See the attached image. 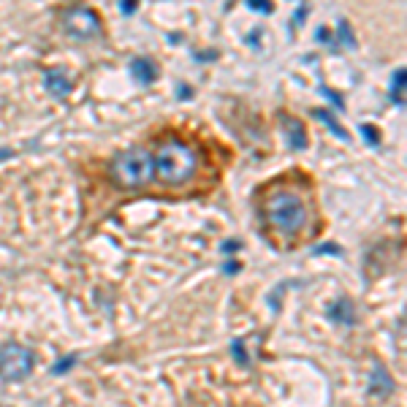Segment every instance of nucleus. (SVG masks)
Returning a JSON list of instances; mask_svg holds the SVG:
<instances>
[{"instance_id":"f257e3e1","label":"nucleus","mask_w":407,"mask_h":407,"mask_svg":"<svg viewBox=\"0 0 407 407\" xmlns=\"http://www.w3.org/2000/svg\"><path fill=\"white\" fill-rule=\"evenodd\" d=\"M261 212L266 223L272 228H277L285 236H296L304 225H307V207H304V198L291 188H275L266 193L263 204H261Z\"/></svg>"},{"instance_id":"f03ea898","label":"nucleus","mask_w":407,"mask_h":407,"mask_svg":"<svg viewBox=\"0 0 407 407\" xmlns=\"http://www.w3.org/2000/svg\"><path fill=\"white\" fill-rule=\"evenodd\" d=\"M157 177L168 185H180V182H188L196 171V153L190 150L188 144L177 136H168L160 141L157 147V155L153 160Z\"/></svg>"},{"instance_id":"7ed1b4c3","label":"nucleus","mask_w":407,"mask_h":407,"mask_svg":"<svg viewBox=\"0 0 407 407\" xmlns=\"http://www.w3.org/2000/svg\"><path fill=\"white\" fill-rule=\"evenodd\" d=\"M109 171H112L114 185H120V188L125 190H139L153 180L155 166H153V155L147 150L130 147V150L120 153V155L112 160Z\"/></svg>"},{"instance_id":"20e7f679","label":"nucleus","mask_w":407,"mask_h":407,"mask_svg":"<svg viewBox=\"0 0 407 407\" xmlns=\"http://www.w3.org/2000/svg\"><path fill=\"white\" fill-rule=\"evenodd\" d=\"M33 372V353L19 343H8L0 347V377L3 380H22Z\"/></svg>"},{"instance_id":"39448f33","label":"nucleus","mask_w":407,"mask_h":407,"mask_svg":"<svg viewBox=\"0 0 407 407\" xmlns=\"http://www.w3.org/2000/svg\"><path fill=\"white\" fill-rule=\"evenodd\" d=\"M63 25L68 35L82 38V41H87V38H93V35L101 33V19H98V14L90 11V8H85V6H76V8L65 11Z\"/></svg>"},{"instance_id":"423d86ee","label":"nucleus","mask_w":407,"mask_h":407,"mask_svg":"<svg viewBox=\"0 0 407 407\" xmlns=\"http://www.w3.org/2000/svg\"><path fill=\"white\" fill-rule=\"evenodd\" d=\"M44 85H46L49 93L58 95V98H63V95L71 93V79L65 76L63 68H49L46 76H44Z\"/></svg>"},{"instance_id":"0eeeda50","label":"nucleus","mask_w":407,"mask_h":407,"mask_svg":"<svg viewBox=\"0 0 407 407\" xmlns=\"http://www.w3.org/2000/svg\"><path fill=\"white\" fill-rule=\"evenodd\" d=\"M282 125H285V136H288V147L293 150H304L307 147V130L304 125L296 120V117H282Z\"/></svg>"},{"instance_id":"6e6552de","label":"nucleus","mask_w":407,"mask_h":407,"mask_svg":"<svg viewBox=\"0 0 407 407\" xmlns=\"http://www.w3.org/2000/svg\"><path fill=\"white\" fill-rule=\"evenodd\" d=\"M329 318H331L334 323H340V326H353V323H356V304H353L350 299H340V302L331 304Z\"/></svg>"},{"instance_id":"1a4fd4ad","label":"nucleus","mask_w":407,"mask_h":407,"mask_svg":"<svg viewBox=\"0 0 407 407\" xmlns=\"http://www.w3.org/2000/svg\"><path fill=\"white\" fill-rule=\"evenodd\" d=\"M130 71H133V79L141 82V85H153L157 79V65L150 58H136L130 63Z\"/></svg>"},{"instance_id":"9d476101","label":"nucleus","mask_w":407,"mask_h":407,"mask_svg":"<svg viewBox=\"0 0 407 407\" xmlns=\"http://www.w3.org/2000/svg\"><path fill=\"white\" fill-rule=\"evenodd\" d=\"M370 388H372V394L375 397H380V399H386L391 391H394V380H391V375L377 364L375 372H372V383H370Z\"/></svg>"},{"instance_id":"9b49d317","label":"nucleus","mask_w":407,"mask_h":407,"mask_svg":"<svg viewBox=\"0 0 407 407\" xmlns=\"http://www.w3.org/2000/svg\"><path fill=\"white\" fill-rule=\"evenodd\" d=\"M405 82H407V71L405 68H397V73L391 76V101L399 109L405 106Z\"/></svg>"},{"instance_id":"f8f14e48","label":"nucleus","mask_w":407,"mask_h":407,"mask_svg":"<svg viewBox=\"0 0 407 407\" xmlns=\"http://www.w3.org/2000/svg\"><path fill=\"white\" fill-rule=\"evenodd\" d=\"M313 114H315V117H318V120H320V123H323L326 128H331V130H334V133H337L340 139H347L345 128L340 125V123H337V120H334V117H331V114H329L326 109H313Z\"/></svg>"},{"instance_id":"ddd939ff","label":"nucleus","mask_w":407,"mask_h":407,"mask_svg":"<svg viewBox=\"0 0 407 407\" xmlns=\"http://www.w3.org/2000/svg\"><path fill=\"white\" fill-rule=\"evenodd\" d=\"M361 130V136H364V141L370 144V147H377L380 144V130L375 125H370V123H364V125L358 128Z\"/></svg>"},{"instance_id":"4468645a","label":"nucleus","mask_w":407,"mask_h":407,"mask_svg":"<svg viewBox=\"0 0 407 407\" xmlns=\"http://www.w3.org/2000/svg\"><path fill=\"white\" fill-rule=\"evenodd\" d=\"M337 31H340V38H343V44L350 49V46H356V38L350 35V28H347V22H340L337 25Z\"/></svg>"},{"instance_id":"2eb2a0df","label":"nucleus","mask_w":407,"mask_h":407,"mask_svg":"<svg viewBox=\"0 0 407 407\" xmlns=\"http://www.w3.org/2000/svg\"><path fill=\"white\" fill-rule=\"evenodd\" d=\"M73 361H76L73 356H65V358H60V361H58V367H55L52 372H55V375H63L68 367H73Z\"/></svg>"},{"instance_id":"dca6fc26","label":"nucleus","mask_w":407,"mask_h":407,"mask_svg":"<svg viewBox=\"0 0 407 407\" xmlns=\"http://www.w3.org/2000/svg\"><path fill=\"white\" fill-rule=\"evenodd\" d=\"M248 8H252V11H261V14H269V11H272V6H269V3H261V0H252V3H248Z\"/></svg>"},{"instance_id":"f3484780","label":"nucleus","mask_w":407,"mask_h":407,"mask_svg":"<svg viewBox=\"0 0 407 407\" xmlns=\"http://www.w3.org/2000/svg\"><path fill=\"white\" fill-rule=\"evenodd\" d=\"M234 356L239 364H248V353H242V343H234Z\"/></svg>"},{"instance_id":"a211bd4d","label":"nucleus","mask_w":407,"mask_h":407,"mask_svg":"<svg viewBox=\"0 0 407 407\" xmlns=\"http://www.w3.org/2000/svg\"><path fill=\"white\" fill-rule=\"evenodd\" d=\"M239 272V261H228L225 263V275H236Z\"/></svg>"},{"instance_id":"6ab92c4d","label":"nucleus","mask_w":407,"mask_h":407,"mask_svg":"<svg viewBox=\"0 0 407 407\" xmlns=\"http://www.w3.org/2000/svg\"><path fill=\"white\" fill-rule=\"evenodd\" d=\"M234 250H239V242H236V239H228V242L223 245V252H234Z\"/></svg>"},{"instance_id":"aec40b11","label":"nucleus","mask_w":407,"mask_h":407,"mask_svg":"<svg viewBox=\"0 0 407 407\" xmlns=\"http://www.w3.org/2000/svg\"><path fill=\"white\" fill-rule=\"evenodd\" d=\"M120 8H123V14H133V11H136V3L125 0V3H120Z\"/></svg>"},{"instance_id":"412c9836","label":"nucleus","mask_w":407,"mask_h":407,"mask_svg":"<svg viewBox=\"0 0 407 407\" xmlns=\"http://www.w3.org/2000/svg\"><path fill=\"white\" fill-rule=\"evenodd\" d=\"M315 252H334V255H340V248H334V245H326V248H318Z\"/></svg>"},{"instance_id":"4be33fe9","label":"nucleus","mask_w":407,"mask_h":407,"mask_svg":"<svg viewBox=\"0 0 407 407\" xmlns=\"http://www.w3.org/2000/svg\"><path fill=\"white\" fill-rule=\"evenodd\" d=\"M14 155V153H11V150H0V160H8V157Z\"/></svg>"}]
</instances>
